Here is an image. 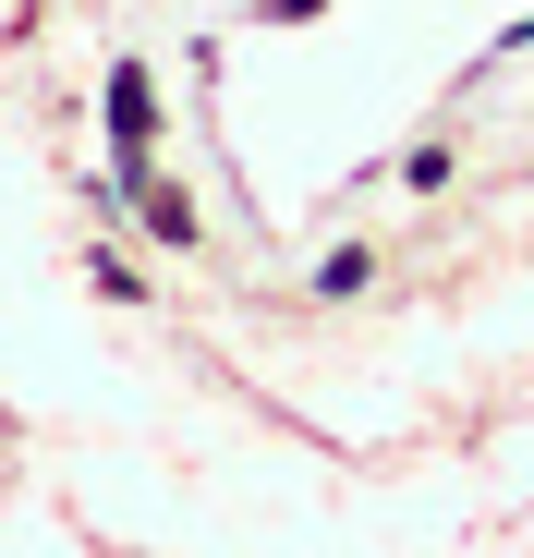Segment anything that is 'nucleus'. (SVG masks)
Returning a JSON list of instances; mask_svg holds the SVG:
<instances>
[{
  "label": "nucleus",
  "mask_w": 534,
  "mask_h": 558,
  "mask_svg": "<svg viewBox=\"0 0 534 558\" xmlns=\"http://www.w3.org/2000/svg\"><path fill=\"white\" fill-rule=\"evenodd\" d=\"M146 134H158V85H146V61H122L110 73V170H122V195L146 182Z\"/></svg>",
  "instance_id": "1"
},
{
  "label": "nucleus",
  "mask_w": 534,
  "mask_h": 558,
  "mask_svg": "<svg viewBox=\"0 0 534 558\" xmlns=\"http://www.w3.org/2000/svg\"><path fill=\"white\" fill-rule=\"evenodd\" d=\"M134 219H146L158 243H195V207H183V195H170V182H134Z\"/></svg>",
  "instance_id": "2"
},
{
  "label": "nucleus",
  "mask_w": 534,
  "mask_h": 558,
  "mask_svg": "<svg viewBox=\"0 0 534 558\" xmlns=\"http://www.w3.org/2000/svg\"><path fill=\"white\" fill-rule=\"evenodd\" d=\"M328 13V0H267V25H316Z\"/></svg>",
  "instance_id": "3"
}]
</instances>
